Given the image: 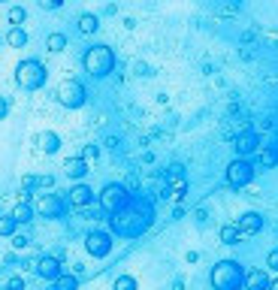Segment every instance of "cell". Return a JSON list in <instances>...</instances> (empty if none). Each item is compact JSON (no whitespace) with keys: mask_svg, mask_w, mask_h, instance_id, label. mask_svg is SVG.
Instances as JSON below:
<instances>
[{"mask_svg":"<svg viewBox=\"0 0 278 290\" xmlns=\"http://www.w3.org/2000/svg\"><path fill=\"white\" fill-rule=\"evenodd\" d=\"M154 224V203L148 197H130L118 212H112L109 227L121 239H136Z\"/></svg>","mask_w":278,"mask_h":290,"instance_id":"1","label":"cell"},{"mask_svg":"<svg viewBox=\"0 0 278 290\" xmlns=\"http://www.w3.org/2000/svg\"><path fill=\"white\" fill-rule=\"evenodd\" d=\"M212 290H242L245 287V266L239 260H218L209 272Z\"/></svg>","mask_w":278,"mask_h":290,"instance_id":"2","label":"cell"},{"mask_svg":"<svg viewBox=\"0 0 278 290\" xmlns=\"http://www.w3.org/2000/svg\"><path fill=\"white\" fill-rule=\"evenodd\" d=\"M82 67H85V73L88 76H94V79H106L112 70H115V51L109 48V45H91V48H85V54H82Z\"/></svg>","mask_w":278,"mask_h":290,"instance_id":"3","label":"cell"},{"mask_svg":"<svg viewBox=\"0 0 278 290\" xmlns=\"http://www.w3.org/2000/svg\"><path fill=\"white\" fill-rule=\"evenodd\" d=\"M45 79H48V73H45V67H42L36 57H27V61H21V64L15 67V82H18V88H24V91H39V88L45 85Z\"/></svg>","mask_w":278,"mask_h":290,"instance_id":"4","label":"cell"},{"mask_svg":"<svg viewBox=\"0 0 278 290\" xmlns=\"http://www.w3.org/2000/svg\"><path fill=\"white\" fill-rule=\"evenodd\" d=\"M54 97H58V103H61L64 109H82L85 100H88V91H85V85H82L79 79H64V82L58 85Z\"/></svg>","mask_w":278,"mask_h":290,"instance_id":"5","label":"cell"},{"mask_svg":"<svg viewBox=\"0 0 278 290\" xmlns=\"http://www.w3.org/2000/svg\"><path fill=\"white\" fill-rule=\"evenodd\" d=\"M127 200H130V188H127V185H115V182H112V185H106V188L100 191V209L109 212V215L118 212Z\"/></svg>","mask_w":278,"mask_h":290,"instance_id":"6","label":"cell"},{"mask_svg":"<svg viewBox=\"0 0 278 290\" xmlns=\"http://www.w3.org/2000/svg\"><path fill=\"white\" fill-rule=\"evenodd\" d=\"M254 166H251V160L248 157H236L230 166H227V185L230 188H245V185H251L254 182Z\"/></svg>","mask_w":278,"mask_h":290,"instance_id":"7","label":"cell"},{"mask_svg":"<svg viewBox=\"0 0 278 290\" xmlns=\"http://www.w3.org/2000/svg\"><path fill=\"white\" fill-rule=\"evenodd\" d=\"M64 209H67V203H64L58 194H39L36 203H33V212H36L39 218H61Z\"/></svg>","mask_w":278,"mask_h":290,"instance_id":"8","label":"cell"},{"mask_svg":"<svg viewBox=\"0 0 278 290\" xmlns=\"http://www.w3.org/2000/svg\"><path fill=\"white\" fill-rule=\"evenodd\" d=\"M85 251L91 254V257H109L112 254V236L109 233H103V230H91L88 236H85Z\"/></svg>","mask_w":278,"mask_h":290,"instance_id":"9","label":"cell"},{"mask_svg":"<svg viewBox=\"0 0 278 290\" xmlns=\"http://www.w3.org/2000/svg\"><path fill=\"white\" fill-rule=\"evenodd\" d=\"M233 148H236V157H248V154H254V151L260 148V136H257V130H242V133L236 136Z\"/></svg>","mask_w":278,"mask_h":290,"instance_id":"10","label":"cell"},{"mask_svg":"<svg viewBox=\"0 0 278 290\" xmlns=\"http://www.w3.org/2000/svg\"><path fill=\"white\" fill-rule=\"evenodd\" d=\"M236 227H239L242 236H254V233L263 230V215H260V212H245V215H239Z\"/></svg>","mask_w":278,"mask_h":290,"instance_id":"11","label":"cell"},{"mask_svg":"<svg viewBox=\"0 0 278 290\" xmlns=\"http://www.w3.org/2000/svg\"><path fill=\"white\" fill-rule=\"evenodd\" d=\"M61 272H64V269H61V260H58V257H39V260H36V275H39V278L54 281Z\"/></svg>","mask_w":278,"mask_h":290,"instance_id":"12","label":"cell"},{"mask_svg":"<svg viewBox=\"0 0 278 290\" xmlns=\"http://www.w3.org/2000/svg\"><path fill=\"white\" fill-rule=\"evenodd\" d=\"M94 203V191L88 188V185H73L70 188V206H76V209H85V206H91Z\"/></svg>","mask_w":278,"mask_h":290,"instance_id":"13","label":"cell"},{"mask_svg":"<svg viewBox=\"0 0 278 290\" xmlns=\"http://www.w3.org/2000/svg\"><path fill=\"white\" fill-rule=\"evenodd\" d=\"M36 145H39V151L54 154V151H61V136H58L54 130H42V133L36 136Z\"/></svg>","mask_w":278,"mask_h":290,"instance_id":"14","label":"cell"},{"mask_svg":"<svg viewBox=\"0 0 278 290\" xmlns=\"http://www.w3.org/2000/svg\"><path fill=\"white\" fill-rule=\"evenodd\" d=\"M64 172H67L73 182H82V179L88 176V163H85L82 157H70V160H64Z\"/></svg>","mask_w":278,"mask_h":290,"instance_id":"15","label":"cell"},{"mask_svg":"<svg viewBox=\"0 0 278 290\" xmlns=\"http://www.w3.org/2000/svg\"><path fill=\"white\" fill-rule=\"evenodd\" d=\"M254 154H257V163H260L263 169H275L278 166V148L275 145H260Z\"/></svg>","mask_w":278,"mask_h":290,"instance_id":"16","label":"cell"},{"mask_svg":"<svg viewBox=\"0 0 278 290\" xmlns=\"http://www.w3.org/2000/svg\"><path fill=\"white\" fill-rule=\"evenodd\" d=\"M266 287H269L266 269H251V272H245V290H266Z\"/></svg>","mask_w":278,"mask_h":290,"instance_id":"17","label":"cell"},{"mask_svg":"<svg viewBox=\"0 0 278 290\" xmlns=\"http://www.w3.org/2000/svg\"><path fill=\"white\" fill-rule=\"evenodd\" d=\"M76 27H79V33L91 36V33H97V27H100V18H97L94 12H82V15H79V21H76Z\"/></svg>","mask_w":278,"mask_h":290,"instance_id":"18","label":"cell"},{"mask_svg":"<svg viewBox=\"0 0 278 290\" xmlns=\"http://www.w3.org/2000/svg\"><path fill=\"white\" fill-rule=\"evenodd\" d=\"M6 45H12V48H24V45H27V30H24L21 24H12L9 33H6Z\"/></svg>","mask_w":278,"mask_h":290,"instance_id":"19","label":"cell"},{"mask_svg":"<svg viewBox=\"0 0 278 290\" xmlns=\"http://www.w3.org/2000/svg\"><path fill=\"white\" fill-rule=\"evenodd\" d=\"M33 206L30 203H15V209H12V218H15V224H30L33 221Z\"/></svg>","mask_w":278,"mask_h":290,"instance_id":"20","label":"cell"},{"mask_svg":"<svg viewBox=\"0 0 278 290\" xmlns=\"http://www.w3.org/2000/svg\"><path fill=\"white\" fill-rule=\"evenodd\" d=\"M218 236H221L224 245H239V239H242V233H239L236 224H224V227L218 230Z\"/></svg>","mask_w":278,"mask_h":290,"instance_id":"21","label":"cell"},{"mask_svg":"<svg viewBox=\"0 0 278 290\" xmlns=\"http://www.w3.org/2000/svg\"><path fill=\"white\" fill-rule=\"evenodd\" d=\"M51 290H79V278L76 275H58L54 281H51Z\"/></svg>","mask_w":278,"mask_h":290,"instance_id":"22","label":"cell"},{"mask_svg":"<svg viewBox=\"0 0 278 290\" xmlns=\"http://www.w3.org/2000/svg\"><path fill=\"white\" fill-rule=\"evenodd\" d=\"M45 48H48V51H64V48H67V36L58 33V30L48 33V36H45Z\"/></svg>","mask_w":278,"mask_h":290,"instance_id":"23","label":"cell"},{"mask_svg":"<svg viewBox=\"0 0 278 290\" xmlns=\"http://www.w3.org/2000/svg\"><path fill=\"white\" fill-rule=\"evenodd\" d=\"M6 18H9V24H24V18H27V9H24V6H12V9L6 12Z\"/></svg>","mask_w":278,"mask_h":290,"instance_id":"24","label":"cell"},{"mask_svg":"<svg viewBox=\"0 0 278 290\" xmlns=\"http://www.w3.org/2000/svg\"><path fill=\"white\" fill-rule=\"evenodd\" d=\"M136 287H139V284H136V278H133V275H118L112 290H136Z\"/></svg>","mask_w":278,"mask_h":290,"instance_id":"25","label":"cell"},{"mask_svg":"<svg viewBox=\"0 0 278 290\" xmlns=\"http://www.w3.org/2000/svg\"><path fill=\"white\" fill-rule=\"evenodd\" d=\"M79 157H82L85 163H91V160H97V157H100V145H85Z\"/></svg>","mask_w":278,"mask_h":290,"instance_id":"26","label":"cell"},{"mask_svg":"<svg viewBox=\"0 0 278 290\" xmlns=\"http://www.w3.org/2000/svg\"><path fill=\"white\" fill-rule=\"evenodd\" d=\"M15 227H18V224H15V218H12V215H9V218H0V236H12V233H15Z\"/></svg>","mask_w":278,"mask_h":290,"instance_id":"27","label":"cell"},{"mask_svg":"<svg viewBox=\"0 0 278 290\" xmlns=\"http://www.w3.org/2000/svg\"><path fill=\"white\" fill-rule=\"evenodd\" d=\"M266 269H272V272H278V248H272V251L266 254Z\"/></svg>","mask_w":278,"mask_h":290,"instance_id":"28","label":"cell"},{"mask_svg":"<svg viewBox=\"0 0 278 290\" xmlns=\"http://www.w3.org/2000/svg\"><path fill=\"white\" fill-rule=\"evenodd\" d=\"M170 197H173V200H182V197H185V182H182V179H176V185H173V194H170Z\"/></svg>","mask_w":278,"mask_h":290,"instance_id":"29","label":"cell"},{"mask_svg":"<svg viewBox=\"0 0 278 290\" xmlns=\"http://www.w3.org/2000/svg\"><path fill=\"white\" fill-rule=\"evenodd\" d=\"M12 245H15V248H27V245H30V239H27L24 233H12Z\"/></svg>","mask_w":278,"mask_h":290,"instance_id":"30","label":"cell"},{"mask_svg":"<svg viewBox=\"0 0 278 290\" xmlns=\"http://www.w3.org/2000/svg\"><path fill=\"white\" fill-rule=\"evenodd\" d=\"M36 188H42V191L45 188H54V179L51 176H36Z\"/></svg>","mask_w":278,"mask_h":290,"instance_id":"31","label":"cell"},{"mask_svg":"<svg viewBox=\"0 0 278 290\" xmlns=\"http://www.w3.org/2000/svg\"><path fill=\"white\" fill-rule=\"evenodd\" d=\"M21 188L24 191H36V176H24L21 179Z\"/></svg>","mask_w":278,"mask_h":290,"instance_id":"32","label":"cell"},{"mask_svg":"<svg viewBox=\"0 0 278 290\" xmlns=\"http://www.w3.org/2000/svg\"><path fill=\"white\" fill-rule=\"evenodd\" d=\"M6 290H24V278H18V275L9 278V281H6Z\"/></svg>","mask_w":278,"mask_h":290,"instance_id":"33","label":"cell"},{"mask_svg":"<svg viewBox=\"0 0 278 290\" xmlns=\"http://www.w3.org/2000/svg\"><path fill=\"white\" fill-rule=\"evenodd\" d=\"M36 3H39L42 9H61V6H64V0H36Z\"/></svg>","mask_w":278,"mask_h":290,"instance_id":"34","label":"cell"},{"mask_svg":"<svg viewBox=\"0 0 278 290\" xmlns=\"http://www.w3.org/2000/svg\"><path fill=\"white\" fill-rule=\"evenodd\" d=\"M182 169H185L182 163H173V166L166 169V176H170V179H182Z\"/></svg>","mask_w":278,"mask_h":290,"instance_id":"35","label":"cell"},{"mask_svg":"<svg viewBox=\"0 0 278 290\" xmlns=\"http://www.w3.org/2000/svg\"><path fill=\"white\" fill-rule=\"evenodd\" d=\"M194 221H197V224H206V221H209L206 209H197V212H194Z\"/></svg>","mask_w":278,"mask_h":290,"instance_id":"36","label":"cell"},{"mask_svg":"<svg viewBox=\"0 0 278 290\" xmlns=\"http://www.w3.org/2000/svg\"><path fill=\"white\" fill-rule=\"evenodd\" d=\"M6 115H9V100H6V97H0V121H3Z\"/></svg>","mask_w":278,"mask_h":290,"instance_id":"37","label":"cell"},{"mask_svg":"<svg viewBox=\"0 0 278 290\" xmlns=\"http://www.w3.org/2000/svg\"><path fill=\"white\" fill-rule=\"evenodd\" d=\"M266 290H278V278H269V287Z\"/></svg>","mask_w":278,"mask_h":290,"instance_id":"38","label":"cell"},{"mask_svg":"<svg viewBox=\"0 0 278 290\" xmlns=\"http://www.w3.org/2000/svg\"><path fill=\"white\" fill-rule=\"evenodd\" d=\"M0 45H3V36H0Z\"/></svg>","mask_w":278,"mask_h":290,"instance_id":"39","label":"cell"},{"mask_svg":"<svg viewBox=\"0 0 278 290\" xmlns=\"http://www.w3.org/2000/svg\"><path fill=\"white\" fill-rule=\"evenodd\" d=\"M0 3H3V0H0Z\"/></svg>","mask_w":278,"mask_h":290,"instance_id":"40","label":"cell"}]
</instances>
